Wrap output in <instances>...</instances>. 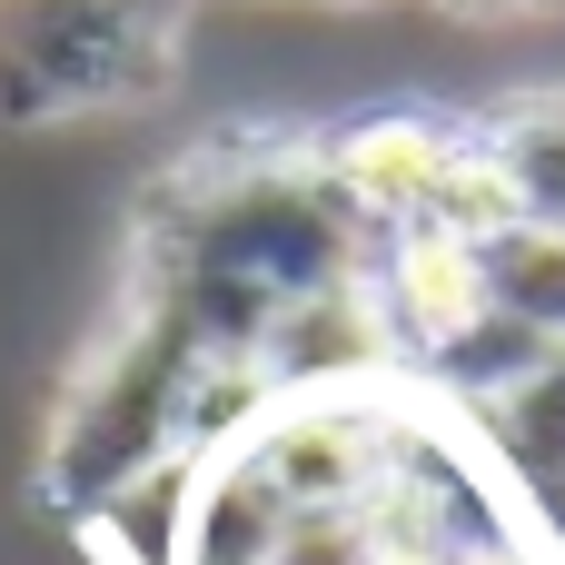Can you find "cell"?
<instances>
[{"mask_svg": "<svg viewBox=\"0 0 565 565\" xmlns=\"http://www.w3.org/2000/svg\"><path fill=\"white\" fill-rule=\"evenodd\" d=\"M457 10H556V0H457Z\"/></svg>", "mask_w": 565, "mask_h": 565, "instance_id": "52a82bcc", "label": "cell"}, {"mask_svg": "<svg viewBox=\"0 0 565 565\" xmlns=\"http://www.w3.org/2000/svg\"><path fill=\"white\" fill-rule=\"evenodd\" d=\"M477 139H487V159L507 169L516 218L565 228V89H516V99L477 109Z\"/></svg>", "mask_w": 565, "mask_h": 565, "instance_id": "277c9868", "label": "cell"}, {"mask_svg": "<svg viewBox=\"0 0 565 565\" xmlns=\"http://www.w3.org/2000/svg\"><path fill=\"white\" fill-rule=\"evenodd\" d=\"M477 258H487L497 318H507L516 338H536V348H565V228L516 218V228H497Z\"/></svg>", "mask_w": 565, "mask_h": 565, "instance_id": "5b68a950", "label": "cell"}, {"mask_svg": "<svg viewBox=\"0 0 565 565\" xmlns=\"http://www.w3.org/2000/svg\"><path fill=\"white\" fill-rule=\"evenodd\" d=\"M328 149V179L358 218V238H397V228H427L457 159H467V109H367V119H338L318 129Z\"/></svg>", "mask_w": 565, "mask_h": 565, "instance_id": "3957f363", "label": "cell"}, {"mask_svg": "<svg viewBox=\"0 0 565 565\" xmlns=\"http://www.w3.org/2000/svg\"><path fill=\"white\" fill-rule=\"evenodd\" d=\"M516 516H526L536 556L565 565V467H556V477H526V487H516Z\"/></svg>", "mask_w": 565, "mask_h": 565, "instance_id": "8992f818", "label": "cell"}, {"mask_svg": "<svg viewBox=\"0 0 565 565\" xmlns=\"http://www.w3.org/2000/svg\"><path fill=\"white\" fill-rule=\"evenodd\" d=\"M189 0H0V119L50 129L139 109L179 79Z\"/></svg>", "mask_w": 565, "mask_h": 565, "instance_id": "7a4b0ae2", "label": "cell"}, {"mask_svg": "<svg viewBox=\"0 0 565 565\" xmlns=\"http://www.w3.org/2000/svg\"><path fill=\"white\" fill-rule=\"evenodd\" d=\"M129 258V298L189 328L209 358H258L288 308L367 278V238L328 179V149L288 119H228L189 139L139 189Z\"/></svg>", "mask_w": 565, "mask_h": 565, "instance_id": "6da1fadb", "label": "cell"}]
</instances>
